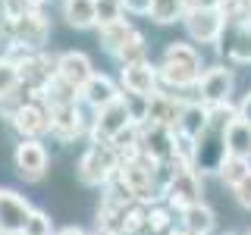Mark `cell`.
<instances>
[{"mask_svg": "<svg viewBox=\"0 0 251 235\" xmlns=\"http://www.w3.org/2000/svg\"><path fill=\"white\" fill-rule=\"evenodd\" d=\"M235 119V107L232 104H223V107H210V119H207V129L195 138L192 144V169L198 176H207V172H220L226 154V129L229 122Z\"/></svg>", "mask_w": 251, "mask_h": 235, "instance_id": "1", "label": "cell"}, {"mask_svg": "<svg viewBox=\"0 0 251 235\" xmlns=\"http://www.w3.org/2000/svg\"><path fill=\"white\" fill-rule=\"evenodd\" d=\"M116 172H120V157L104 141H88V147L75 160V179L85 188H107Z\"/></svg>", "mask_w": 251, "mask_h": 235, "instance_id": "2", "label": "cell"}, {"mask_svg": "<svg viewBox=\"0 0 251 235\" xmlns=\"http://www.w3.org/2000/svg\"><path fill=\"white\" fill-rule=\"evenodd\" d=\"M10 31L13 44L19 50H28V53H41L47 47V38H50V22H47L44 10H22L10 19Z\"/></svg>", "mask_w": 251, "mask_h": 235, "instance_id": "3", "label": "cell"}, {"mask_svg": "<svg viewBox=\"0 0 251 235\" xmlns=\"http://www.w3.org/2000/svg\"><path fill=\"white\" fill-rule=\"evenodd\" d=\"M132 122H138V119H135V110H132V100L123 94L120 100H113L110 107L98 110V113L91 116L88 138H91V141H104V144H110V141L120 135V132H126Z\"/></svg>", "mask_w": 251, "mask_h": 235, "instance_id": "4", "label": "cell"}, {"mask_svg": "<svg viewBox=\"0 0 251 235\" xmlns=\"http://www.w3.org/2000/svg\"><path fill=\"white\" fill-rule=\"evenodd\" d=\"M120 88L126 97L135 100H151L157 91H160V75H157V66L151 60L132 63V66H120Z\"/></svg>", "mask_w": 251, "mask_h": 235, "instance_id": "5", "label": "cell"}, {"mask_svg": "<svg viewBox=\"0 0 251 235\" xmlns=\"http://www.w3.org/2000/svg\"><path fill=\"white\" fill-rule=\"evenodd\" d=\"M13 166H16V176L22 182H41L47 176V166H50V154H47V147L41 141L25 138L13 151Z\"/></svg>", "mask_w": 251, "mask_h": 235, "instance_id": "6", "label": "cell"}, {"mask_svg": "<svg viewBox=\"0 0 251 235\" xmlns=\"http://www.w3.org/2000/svg\"><path fill=\"white\" fill-rule=\"evenodd\" d=\"M201 182H204V176H198L192 166H179L176 176L163 188V204H167L170 210H179V213H182L185 207H192V204L201 201Z\"/></svg>", "mask_w": 251, "mask_h": 235, "instance_id": "7", "label": "cell"}, {"mask_svg": "<svg viewBox=\"0 0 251 235\" xmlns=\"http://www.w3.org/2000/svg\"><path fill=\"white\" fill-rule=\"evenodd\" d=\"M182 25L195 44H217L226 28V19L220 16L217 6H195V10H185Z\"/></svg>", "mask_w": 251, "mask_h": 235, "instance_id": "8", "label": "cell"}, {"mask_svg": "<svg viewBox=\"0 0 251 235\" xmlns=\"http://www.w3.org/2000/svg\"><path fill=\"white\" fill-rule=\"evenodd\" d=\"M232 88H235V75L229 66H210L204 69L198 78V100L204 107H223L232 104Z\"/></svg>", "mask_w": 251, "mask_h": 235, "instance_id": "9", "label": "cell"}, {"mask_svg": "<svg viewBox=\"0 0 251 235\" xmlns=\"http://www.w3.org/2000/svg\"><path fill=\"white\" fill-rule=\"evenodd\" d=\"M88 129H91V119L85 116L82 104H66L50 110V135L60 144H73L75 138L88 135Z\"/></svg>", "mask_w": 251, "mask_h": 235, "instance_id": "10", "label": "cell"}, {"mask_svg": "<svg viewBox=\"0 0 251 235\" xmlns=\"http://www.w3.org/2000/svg\"><path fill=\"white\" fill-rule=\"evenodd\" d=\"M138 144H141V157H148L154 163L176 160V132L173 129L138 122Z\"/></svg>", "mask_w": 251, "mask_h": 235, "instance_id": "11", "label": "cell"}, {"mask_svg": "<svg viewBox=\"0 0 251 235\" xmlns=\"http://www.w3.org/2000/svg\"><path fill=\"white\" fill-rule=\"evenodd\" d=\"M10 125H13L16 135H19V141H25V138L41 141V135L50 132V107H47L41 97H31L28 104L10 119Z\"/></svg>", "mask_w": 251, "mask_h": 235, "instance_id": "12", "label": "cell"}, {"mask_svg": "<svg viewBox=\"0 0 251 235\" xmlns=\"http://www.w3.org/2000/svg\"><path fill=\"white\" fill-rule=\"evenodd\" d=\"M31 204L13 188H0V235H22L31 216Z\"/></svg>", "mask_w": 251, "mask_h": 235, "instance_id": "13", "label": "cell"}, {"mask_svg": "<svg viewBox=\"0 0 251 235\" xmlns=\"http://www.w3.org/2000/svg\"><path fill=\"white\" fill-rule=\"evenodd\" d=\"M120 97H123V88H120V85H116L110 75H104V72H94L88 82L82 85V91H78V104L88 107L91 113H98V110L110 107L113 100H120Z\"/></svg>", "mask_w": 251, "mask_h": 235, "instance_id": "14", "label": "cell"}, {"mask_svg": "<svg viewBox=\"0 0 251 235\" xmlns=\"http://www.w3.org/2000/svg\"><path fill=\"white\" fill-rule=\"evenodd\" d=\"M217 50L229 63H239V66L251 63V19L226 25L223 35H220V41H217Z\"/></svg>", "mask_w": 251, "mask_h": 235, "instance_id": "15", "label": "cell"}, {"mask_svg": "<svg viewBox=\"0 0 251 235\" xmlns=\"http://www.w3.org/2000/svg\"><path fill=\"white\" fill-rule=\"evenodd\" d=\"M179 113H182V100L170 91H157L151 100H145V116L141 122H151V125H163V129H173L176 132V122H179Z\"/></svg>", "mask_w": 251, "mask_h": 235, "instance_id": "16", "label": "cell"}, {"mask_svg": "<svg viewBox=\"0 0 251 235\" xmlns=\"http://www.w3.org/2000/svg\"><path fill=\"white\" fill-rule=\"evenodd\" d=\"M94 75V66H91V57L85 50H63L57 57V78L66 82L69 88L82 91V85Z\"/></svg>", "mask_w": 251, "mask_h": 235, "instance_id": "17", "label": "cell"}, {"mask_svg": "<svg viewBox=\"0 0 251 235\" xmlns=\"http://www.w3.org/2000/svg\"><path fill=\"white\" fill-rule=\"evenodd\" d=\"M207 119H210V107H204L201 100H188V104H182V113H179L176 135L195 144V138L207 129Z\"/></svg>", "mask_w": 251, "mask_h": 235, "instance_id": "18", "label": "cell"}, {"mask_svg": "<svg viewBox=\"0 0 251 235\" xmlns=\"http://www.w3.org/2000/svg\"><path fill=\"white\" fill-rule=\"evenodd\" d=\"M60 13L66 19V25L75 31L98 28V6H94V0H63Z\"/></svg>", "mask_w": 251, "mask_h": 235, "instance_id": "19", "label": "cell"}, {"mask_svg": "<svg viewBox=\"0 0 251 235\" xmlns=\"http://www.w3.org/2000/svg\"><path fill=\"white\" fill-rule=\"evenodd\" d=\"M135 35V25H132L129 19H113V22H107V25H98V44L104 47V50L110 53V57H116V50L129 41V38Z\"/></svg>", "mask_w": 251, "mask_h": 235, "instance_id": "20", "label": "cell"}, {"mask_svg": "<svg viewBox=\"0 0 251 235\" xmlns=\"http://www.w3.org/2000/svg\"><path fill=\"white\" fill-rule=\"evenodd\" d=\"M160 63H170V66H179V69H188V72L201 75V53L188 41H170L163 47V60Z\"/></svg>", "mask_w": 251, "mask_h": 235, "instance_id": "21", "label": "cell"}, {"mask_svg": "<svg viewBox=\"0 0 251 235\" xmlns=\"http://www.w3.org/2000/svg\"><path fill=\"white\" fill-rule=\"evenodd\" d=\"M214 226H217V213L204 201H198V204H192V207L182 210V229L185 232H192V235H210V232H214Z\"/></svg>", "mask_w": 251, "mask_h": 235, "instance_id": "22", "label": "cell"}, {"mask_svg": "<svg viewBox=\"0 0 251 235\" xmlns=\"http://www.w3.org/2000/svg\"><path fill=\"white\" fill-rule=\"evenodd\" d=\"M226 154L251 163V125L245 119H239V116L226 129Z\"/></svg>", "mask_w": 251, "mask_h": 235, "instance_id": "23", "label": "cell"}, {"mask_svg": "<svg viewBox=\"0 0 251 235\" xmlns=\"http://www.w3.org/2000/svg\"><path fill=\"white\" fill-rule=\"evenodd\" d=\"M148 19L157 25H176L185 19V0H151Z\"/></svg>", "mask_w": 251, "mask_h": 235, "instance_id": "24", "label": "cell"}, {"mask_svg": "<svg viewBox=\"0 0 251 235\" xmlns=\"http://www.w3.org/2000/svg\"><path fill=\"white\" fill-rule=\"evenodd\" d=\"M31 97H35V91H28L22 82H16L13 88H6L3 94H0V119H13Z\"/></svg>", "mask_w": 251, "mask_h": 235, "instance_id": "25", "label": "cell"}, {"mask_svg": "<svg viewBox=\"0 0 251 235\" xmlns=\"http://www.w3.org/2000/svg\"><path fill=\"white\" fill-rule=\"evenodd\" d=\"M141 60H148V41H145V35L135 28V35L116 50V63H120V66H132V63H141Z\"/></svg>", "mask_w": 251, "mask_h": 235, "instance_id": "26", "label": "cell"}, {"mask_svg": "<svg viewBox=\"0 0 251 235\" xmlns=\"http://www.w3.org/2000/svg\"><path fill=\"white\" fill-rule=\"evenodd\" d=\"M173 229V210L167 204H151L148 207V235H167Z\"/></svg>", "mask_w": 251, "mask_h": 235, "instance_id": "27", "label": "cell"}, {"mask_svg": "<svg viewBox=\"0 0 251 235\" xmlns=\"http://www.w3.org/2000/svg\"><path fill=\"white\" fill-rule=\"evenodd\" d=\"M248 169H251V163H248V160H239V157H226L217 176L223 179V185H226V188H232V185H239V182H242V176H245Z\"/></svg>", "mask_w": 251, "mask_h": 235, "instance_id": "28", "label": "cell"}, {"mask_svg": "<svg viewBox=\"0 0 251 235\" xmlns=\"http://www.w3.org/2000/svg\"><path fill=\"white\" fill-rule=\"evenodd\" d=\"M22 235H57V229H53V219L44 213V210H31L28 223H25V232Z\"/></svg>", "mask_w": 251, "mask_h": 235, "instance_id": "29", "label": "cell"}, {"mask_svg": "<svg viewBox=\"0 0 251 235\" xmlns=\"http://www.w3.org/2000/svg\"><path fill=\"white\" fill-rule=\"evenodd\" d=\"M94 6H98V25H107V22L123 19L126 16L120 0H94Z\"/></svg>", "mask_w": 251, "mask_h": 235, "instance_id": "30", "label": "cell"}, {"mask_svg": "<svg viewBox=\"0 0 251 235\" xmlns=\"http://www.w3.org/2000/svg\"><path fill=\"white\" fill-rule=\"evenodd\" d=\"M232 194H235V201H239L245 210H251V169L242 176L239 185H232Z\"/></svg>", "mask_w": 251, "mask_h": 235, "instance_id": "31", "label": "cell"}, {"mask_svg": "<svg viewBox=\"0 0 251 235\" xmlns=\"http://www.w3.org/2000/svg\"><path fill=\"white\" fill-rule=\"evenodd\" d=\"M123 3V13L129 16H148L151 13V0H120Z\"/></svg>", "mask_w": 251, "mask_h": 235, "instance_id": "32", "label": "cell"}, {"mask_svg": "<svg viewBox=\"0 0 251 235\" xmlns=\"http://www.w3.org/2000/svg\"><path fill=\"white\" fill-rule=\"evenodd\" d=\"M13 53H16V44H13L10 31H6V28H0V63H10Z\"/></svg>", "mask_w": 251, "mask_h": 235, "instance_id": "33", "label": "cell"}, {"mask_svg": "<svg viewBox=\"0 0 251 235\" xmlns=\"http://www.w3.org/2000/svg\"><path fill=\"white\" fill-rule=\"evenodd\" d=\"M16 85V69L13 63H0V94H3L6 88H13Z\"/></svg>", "mask_w": 251, "mask_h": 235, "instance_id": "34", "label": "cell"}, {"mask_svg": "<svg viewBox=\"0 0 251 235\" xmlns=\"http://www.w3.org/2000/svg\"><path fill=\"white\" fill-rule=\"evenodd\" d=\"M235 116H239V119H245V122L251 125V91L242 94V100L235 104Z\"/></svg>", "mask_w": 251, "mask_h": 235, "instance_id": "35", "label": "cell"}, {"mask_svg": "<svg viewBox=\"0 0 251 235\" xmlns=\"http://www.w3.org/2000/svg\"><path fill=\"white\" fill-rule=\"evenodd\" d=\"M10 19H13V6H10V0H0V28L10 25Z\"/></svg>", "mask_w": 251, "mask_h": 235, "instance_id": "36", "label": "cell"}, {"mask_svg": "<svg viewBox=\"0 0 251 235\" xmlns=\"http://www.w3.org/2000/svg\"><path fill=\"white\" fill-rule=\"evenodd\" d=\"M57 235H88V232L82 226H63V229H57Z\"/></svg>", "mask_w": 251, "mask_h": 235, "instance_id": "37", "label": "cell"}, {"mask_svg": "<svg viewBox=\"0 0 251 235\" xmlns=\"http://www.w3.org/2000/svg\"><path fill=\"white\" fill-rule=\"evenodd\" d=\"M94 235H104V232H94Z\"/></svg>", "mask_w": 251, "mask_h": 235, "instance_id": "38", "label": "cell"}, {"mask_svg": "<svg viewBox=\"0 0 251 235\" xmlns=\"http://www.w3.org/2000/svg\"><path fill=\"white\" fill-rule=\"evenodd\" d=\"M248 235H251V229H248Z\"/></svg>", "mask_w": 251, "mask_h": 235, "instance_id": "39", "label": "cell"}]
</instances>
